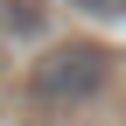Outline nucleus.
Returning a JSON list of instances; mask_svg holds the SVG:
<instances>
[{"label":"nucleus","mask_w":126,"mask_h":126,"mask_svg":"<svg viewBox=\"0 0 126 126\" xmlns=\"http://www.w3.org/2000/svg\"><path fill=\"white\" fill-rule=\"evenodd\" d=\"M105 84V49H91V42H63L35 63V98L42 105H84L91 91Z\"/></svg>","instance_id":"f257e3e1"},{"label":"nucleus","mask_w":126,"mask_h":126,"mask_svg":"<svg viewBox=\"0 0 126 126\" xmlns=\"http://www.w3.org/2000/svg\"><path fill=\"white\" fill-rule=\"evenodd\" d=\"M0 28L7 35H42V0H0Z\"/></svg>","instance_id":"f03ea898"},{"label":"nucleus","mask_w":126,"mask_h":126,"mask_svg":"<svg viewBox=\"0 0 126 126\" xmlns=\"http://www.w3.org/2000/svg\"><path fill=\"white\" fill-rule=\"evenodd\" d=\"M70 7H84V14H98V21H119V14H126V0H70Z\"/></svg>","instance_id":"7ed1b4c3"}]
</instances>
